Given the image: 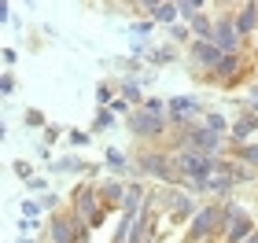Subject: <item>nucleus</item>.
I'll list each match as a JSON object with an SVG mask.
<instances>
[{"label": "nucleus", "mask_w": 258, "mask_h": 243, "mask_svg": "<svg viewBox=\"0 0 258 243\" xmlns=\"http://www.w3.org/2000/svg\"><path fill=\"white\" fill-rule=\"evenodd\" d=\"M107 166H114V170L125 166V162H122V151H107Z\"/></svg>", "instance_id": "dca6fc26"}, {"label": "nucleus", "mask_w": 258, "mask_h": 243, "mask_svg": "<svg viewBox=\"0 0 258 243\" xmlns=\"http://www.w3.org/2000/svg\"><path fill=\"white\" fill-rule=\"evenodd\" d=\"M207 125H210L214 133H221V129H225V118H221V114H210V118H207Z\"/></svg>", "instance_id": "2eb2a0df"}, {"label": "nucleus", "mask_w": 258, "mask_h": 243, "mask_svg": "<svg viewBox=\"0 0 258 243\" xmlns=\"http://www.w3.org/2000/svg\"><path fill=\"white\" fill-rule=\"evenodd\" d=\"M251 129H254V118H243L236 129H232V136H236V140H243V136H251Z\"/></svg>", "instance_id": "ddd939ff"}, {"label": "nucleus", "mask_w": 258, "mask_h": 243, "mask_svg": "<svg viewBox=\"0 0 258 243\" xmlns=\"http://www.w3.org/2000/svg\"><path fill=\"white\" fill-rule=\"evenodd\" d=\"M196 59L199 63H207V66H221V63H225V55H221V48H218V44H203V41H199L196 44Z\"/></svg>", "instance_id": "7ed1b4c3"}, {"label": "nucleus", "mask_w": 258, "mask_h": 243, "mask_svg": "<svg viewBox=\"0 0 258 243\" xmlns=\"http://www.w3.org/2000/svg\"><path fill=\"white\" fill-rule=\"evenodd\" d=\"M254 15H258L254 8H243V15H240V22H236V30H251V26H254Z\"/></svg>", "instance_id": "f8f14e48"}, {"label": "nucleus", "mask_w": 258, "mask_h": 243, "mask_svg": "<svg viewBox=\"0 0 258 243\" xmlns=\"http://www.w3.org/2000/svg\"><path fill=\"white\" fill-rule=\"evenodd\" d=\"M133 129L137 133H148V136H155V133H162V118H159V114H137V118H133Z\"/></svg>", "instance_id": "20e7f679"}, {"label": "nucleus", "mask_w": 258, "mask_h": 243, "mask_svg": "<svg viewBox=\"0 0 258 243\" xmlns=\"http://www.w3.org/2000/svg\"><path fill=\"white\" fill-rule=\"evenodd\" d=\"M181 170L188 173V177L199 184V188H207V181H210V170H214V162H210V155H181Z\"/></svg>", "instance_id": "f257e3e1"}, {"label": "nucleus", "mask_w": 258, "mask_h": 243, "mask_svg": "<svg viewBox=\"0 0 258 243\" xmlns=\"http://www.w3.org/2000/svg\"><path fill=\"white\" fill-rule=\"evenodd\" d=\"M247 236H251V221L247 217H236V228L229 232V243H247Z\"/></svg>", "instance_id": "0eeeda50"}, {"label": "nucleus", "mask_w": 258, "mask_h": 243, "mask_svg": "<svg viewBox=\"0 0 258 243\" xmlns=\"http://www.w3.org/2000/svg\"><path fill=\"white\" fill-rule=\"evenodd\" d=\"M214 210H203V214H196V225H192V236H199V232H210V225H214Z\"/></svg>", "instance_id": "6e6552de"}, {"label": "nucleus", "mask_w": 258, "mask_h": 243, "mask_svg": "<svg viewBox=\"0 0 258 243\" xmlns=\"http://www.w3.org/2000/svg\"><path fill=\"white\" fill-rule=\"evenodd\" d=\"M192 26H196L199 33H203V37H207V33H210V26H207V19H199V15H192Z\"/></svg>", "instance_id": "f3484780"}, {"label": "nucleus", "mask_w": 258, "mask_h": 243, "mask_svg": "<svg viewBox=\"0 0 258 243\" xmlns=\"http://www.w3.org/2000/svg\"><path fill=\"white\" fill-rule=\"evenodd\" d=\"M192 144H196L203 155H214V151H218V133H210V129H196V133H192Z\"/></svg>", "instance_id": "39448f33"}, {"label": "nucleus", "mask_w": 258, "mask_h": 243, "mask_svg": "<svg viewBox=\"0 0 258 243\" xmlns=\"http://www.w3.org/2000/svg\"><path fill=\"white\" fill-rule=\"evenodd\" d=\"M52 236H55V243H74V228H67L63 221H55L52 225Z\"/></svg>", "instance_id": "1a4fd4ad"}, {"label": "nucleus", "mask_w": 258, "mask_h": 243, "mask_svg": "<svg viewBox=\"0 0 258 243\" xmlns=\"http://www.w3.org/2000/svg\"><path fill=\"white\" fill-rule=\"evenodd\" d=\"M144 170H148V173H155V177H166V166H162V158H159V155H148V158H144Z\"/></svg>", "instance_id": "9d476101"}, {"label": "nucleus", "mask_w": 258, "mask_h": 243, "mask_svg": "<svg viewBox=\"0 0 258 243\" xmlns=\"http://www.w3.org/2000/svg\"><path fill=\"white\" fill-rule=\"evenodd\" d=\"M199 107H196V100L192 96H173L170 100V114L173 118H188V114H196Z\"/></svg>", "instance_id": "423d86ee"}, {"label": "nucleus", "mask_w": 258, "mask_h": 243, "mask_svg": "<svg viewBox=\"0 0 258 243\" xmlns=\"http://www.w3.org/2000/svg\"><path fill=\"white\" fill-rule=\"evenodd\" d=\"M247 243H258V232H254V236H251V239H247Z\"/></svg>", "instance_id": "a211bd4d"}, {"label": "nucleus", "mask_w": 258, "mask_h": 243, "mask_svg": "<svg viewBox=\"0 0 258 243\" xmlns=\"http://www.w3.org/2000/svg\"><path fill=\"white\" fill-rule=\"evenodd\" d=\"M177 4H162V8H155V19H162V22H173V19H177Z\"/></svg>", "instance_id": "9b49d317"}, {"label": "nucleus", "mask_w": 258, "mask_h": 243, "mask_svg": "<svg viewBox=\"0 0 258 243\" xmlns=\"http://www.w3.org/2000/svg\"><path fill=\"white\" fill-rule=\"evenodd\" d=\"M122 192H129V188H118V184H107V188H103V195H107V199H114V203L122 199Z\"/></svg>", "instance_id": "4468645a"}, {"label": "nucleus", "mask_w": 258, "mask_h": 243, "mask_svg": "<svg viewBox=\"0 0 258 243\" xmlns=\"http://www.w3.org/2000/svg\"><path fill=\"white\" fill-rule=\"evenodd\" d=\"M236 41H240V30L232 26V19H225V22H218V33H214V44L221 48V55H229L232 48H236Z\"/></svg>", "instance_id": "f03ea898"}]
</instances>
